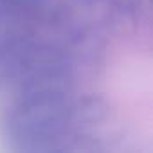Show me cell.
Masks as SVG:
<instances>
[{
    "label": "cell",
    "mask_w": 153,
    "mask_h": 153,
    "mask_svg": "<svg viewBox=\"0 0 153 153\" xmlns=\"http://www.w3.org/2000/svg\"><path fill=\"white\" fill-rule=\"evenodd\" d=\"M70 88L45 87L22 90L4 119V135L18 151L67 149L72 133Z\"/></svg>",
    "instance_id": "cell-1"
}]
</instances>
